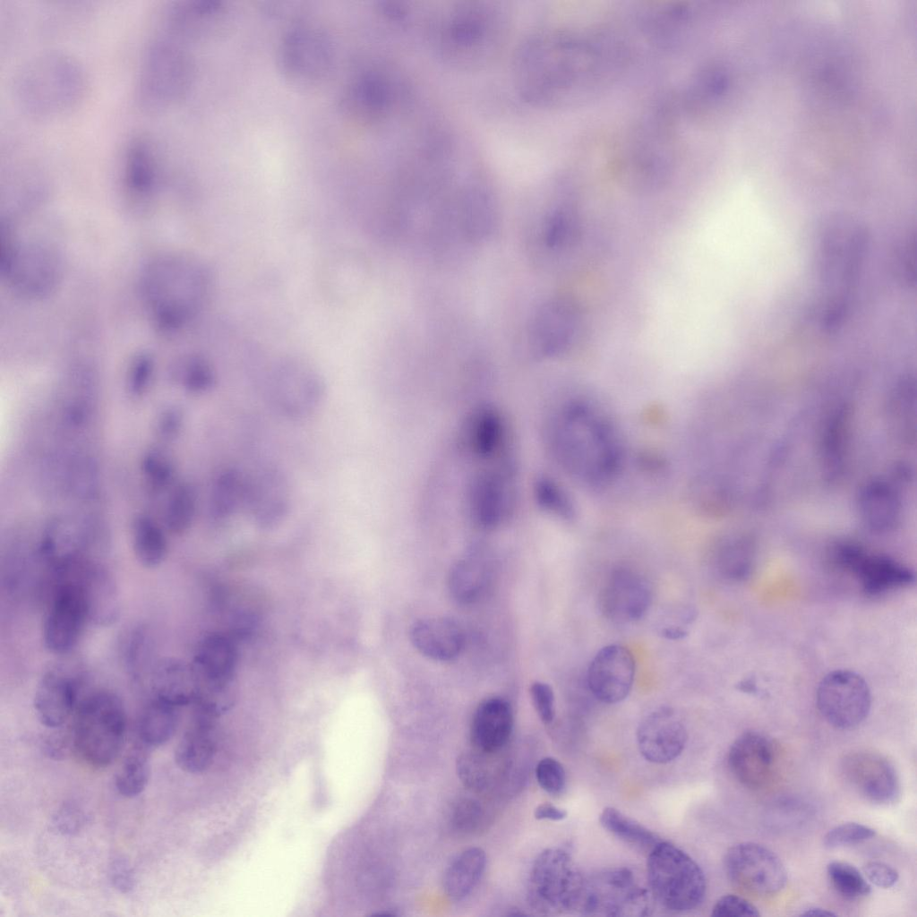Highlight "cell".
I'll return each instance as SVG.
<instances>
[{
    "mask_svg": "<svg viewBox=\"0 0 917 917\" xmlns=\"http://www.w3.org/2000/svg\"><path fill=\"white\" fill-rule=\"evenodd\" d=\"M548 444L559 464L578 479L604 485L622 463V447L611 422L582 401L562 406L548 425Z\"/></svg>",
    "mask_w": 917,
    "mask_h": 917,
    "instance_id": "6da1fadb",
    "label": "cell"
},
{
    "mask_svg": "<svg viewBox=\"0 0 917 917\" xmlns=\"http://www.w3.org/2000/svg\"><path fill=\"white\" fill-rule=\"evenodd\" d=\"M433 39L440 56L461 69L489 64L503 48L509 33L507 10L493 2H460L437 17Z\"/></svg>",
    "mask_w": 917,
    "mask_h": 917,
    "instance_id": "7a4b0ae2",
    "label": "cell"
},
{
    "mask_svg": "<svg viewBox=\"0 0 917 917\" xmlns=\"http://www.w3.org/2000/svg\"><path fill=\"white\" fill-rule=\"evenodd\" d=\"M210 283L209 270L197 259L166 254L145 267L141 290L157 323L173 330L195 318L207 301Z\"/></svg>",
    "mask_w": 917,
    "mask_h": 917,
    "instance_id": "3957f363",
    "label": "cell"
},
{
    "mask_svg": "<svg viewBox=\"0 0 917 917\" xmlns=\"http://www.w3.org/2000/svg\"><path fill=\"white\" fill-rule=\"evenodd\" d=\"M87 77L81 64L70 54L48 49L28 58L13 81L14 100L35 117H53L75 107L83 99Z\"/></svg>",
    "mask_w": 917,
    "mask_h": 917,
    "instance_id": "277c9868",
    "label": "cell"
},
{
    "mask_svg": "<svg viewBox=\"0 0 917 917\" xmlns=\"http://www.w3.org/2000/svg\"><path fill=\"white\" fill-rule=\"evenodd\" d=\"M866 240V232L858 221L843 215L828 219L820 233L818 267L827 291L822 310V321L827 325L836 326L844 315L863 262Z\"/></svg>",
    "mask_w": 917,
    "mask_h": 917,
    "instance_id": "5b68a950",
    "label": "cell"
},
{
    "mask_svg": "<svg viewBox=\"0 0 917 917\" xmlns=\"http://www.w3.org/2000/svg\"><path fill=\"white\" fill-rule=\"evenodd\" d=\"M185 43L163 32L146 47L135 83V99L146 112L166 110L192 86L194 65Z\"/></svg>",
    "mask_w": 917,
    "mask_h": 917,
    "instance_id": "8992f818",
    "label": "cell"
},
{
    "mask_svg": "<svg viewBox=\"0 0 917 917\" xmlns=\"http://www.w3.org/2000/svg\"><path fill=\"white\" fill-rule=\"evenodd\" d=\"M126 727V713L120 698L108 690L94 692L77 709L73 747L87 764L107 767L120 754Z\"/></svg>",
    "mask_w": 917,
    "mask_h": 917,
    "instance_id": "52a82bcc",
    "label": "cell"
},
{
    "mask_svg": "<svg viewBox=\"0 0 917 917\" xmlns=\"http://www.w3.org/2000/svg\"><path fill=\"white\" fill-rule=\"evenodd\" d=\"M647 874L651 894L670 911L693 910L705 897L703 870L690 855L669 842L661 841L647 853Z\"/></svg>",
    "mask_w": 917,
    "mask_h": 917,
    "instance_id": "ba28073f",
    "label": "cell"
},
{
    "mask_svg": "<svg viewBox=\"0 0 917 917\" xmlns=\"http://www.w3.org/2000/svg\"><path fill=\"white\" fill-rule=\"evenodd\" d=\"M331 36L321 26L299 21L280 37L276 51L279 73L290 83L312 86L329 77L335 64Z\"/></svg>",
    "mask_w": 917,
    "mask_h": 917,
    "instance_id": "9c48e42d",
    "label": "cell"
},
{
    "mask_svg": "<svg viewBox=\"0 0 917 917\" xmlns=\"http://www.w3.org/2000/svg\"><path fill=\"white\" fill-rule=\"evenodd\" d=\"M584 880L567 851L546 849L532 866L528 901L534 909L543 913L577 910Z\"/></svg>",
    "mask_w": 917,
    "mask_h": 917,
    "instance_id": "30bf717a",
    "label": "cell"
},
{
    "mask_svg": "<svg viewBox=\"0 0 917 917\" xmlns=\"http://www.w3.org/2000/svg\"><path fill=\"white\" fill-rule=\"evenodd\" d=\"M467 486V510L479 528L492 530L512 515L515 505V466L511 455L484 463Z\"/></svg>",
    "mask_w": 917,
    "mask_h": 917,
    "instance_id": "8fae6325",
    "label": "cell"
},
{
    "mask_svg": "<svg viewBox=\"0 0 917 917\" xmlns=\"http://www.w3.org/2000/svg\"><path fill=\"white\" fill-rule=\"evenodd\" d=\"M577 910L591 916H646L651 897L630 870L615 868L585 878Z\"/></svg>",
    "mask_w": 917,
    "mask_h": 917,
    "instance_id": "7c38bea8",
    "label": "cell"
},
{
    "mask_svg": "<svg viewBox=\"0 0 917 917\" xmlns=\"http://www.w3.org/2000/svg\"><path fill=\"white\" fill-rule=\"evenodd\" d=\"M2 268L7 280L22 296L41 297L54 290L62 276V260L50 245L8 243Z\"/></svg>",
    "mask_w": 917,
    "mask_h": 917,
    "instance_id": "4fadbf2b",
    "label": "cell"
},
{
    "mask_svg": "<svg viewBox=\"0 0 917 917\" xmlns=\"http://www.w3.org/2000/svg\"><path fill=\"white\" fill-rule=\"evenodd\" d=\"M817 707L832 726L847 730L861 724L871 707L870 690L866 681L849 670H836L819 682Z\"/></svg>",
    "mask_w": 917,
    "mask_h": 917,
    "instance_id": "5bb4252c",
    "label": "cell"
},
{
    "mask_svg": "<svg viewBox=\"0 0 917 917\" xmlns=\"http://www.w3.org/2000/svg\"><path fill=\"white\" fill-rule=\"evenodd\" d=\"M724 868L734 887L758 896L776 894L787 881V873L779 857L753 842L739 843L729 848L724 858Z\"/></svg>",
    "mask_w": 917,
    "mask_h": 917,
    "instance_id": "9a60e30c",
    "label": "cell"
},
{
    "mask_svg": "<svg viewBox=\"0 0 917 917\" xmlns=\"http://www.w3.org/2000/svg\"><path fill=\"white\" fill-rule=\"evenodd\" d=\"M398 86L389 73L368 70L355 76L339 100L340 114L349 122L366 125L384 120L392 111Z\"/></svg>",
    "mask_w": 917,
    "mask_h": 917,
    "instance_id": "2e32d148",
    "label": "cell"
},
{
    "mask_svg": "<svg viewBox=\"0 0 917 917\" xmlns=\"http://www.w3.org/2000/svg\"><path fill=\"white\" fill-rule=\"evenodd\" d=\"M57 578L58 583L45 617L42 635L48 651L63 655L76 646L90 621L78 584L69 578Z\"/></svg>",
    "mask_w": 917,
    "mask_h": 917,
    "instance_id": "e0dca14e",
    "label": "cell"
},
{
    "mask_svg": "<svg viewBox=\"0 0 917 917\" xmlns=\"http://www.w3.org/2000/svg\"><path fill=\"white\" fill-rule=\"evenodd\" d=\"M271 396L282 415L302 418L323 402L325 384L311 366L296 360L284 361L273 372Z\"/></svg>",
    "mask_w": 917,
    "mask_h": 917,
    "instance_id": "ac0fdd59",
    "label": "cell"
},
{
    "mask_svg": "<svg viewBox=\"0 0 917 917\" xmlns=\"http://www.w3.org/2000/svg\"><path fill=\"white\" fill-rule=\"evenodd\" d=\"M581 314L575 302L557 296L544 303L530 323L528 341L535 355L554 357L563 354L579 330Z\"/></svg>",
    "mask_w": 917,
    "mask_h": 917,
    "instance_id": "d6986e66",
    "label": "cell"
},
{
    "mask_svg": "<svg viewBox=\"0 0 917 917\" xmlns=\"http://www.w3.org/2000/svg\"><path fill=\"white\" fill-rule=\"evenodd\" d=\"M651 603L652 589L648 580L638 571L624 566L610 572L598 597L602 614L618 623L642 619Z\"/></svg>",
    "mask_w": 917,
    "mask_h": 917,
    "instance_id": "ffe728a7",
    "label": "cell"
},
{
    "mask_svg": "<svg viewBox=\"0 0 917 917\" xmlns=\"http://www.w3.org/2000/svg\"><path fill=\"white\" fill-rule=\"evenodd\" d=\"M635 660L624 646L610 644L591 660L587 673L590 692L604 704H616L630 694L635 677Z\"/></svg>",
    "mask_w": 917,
    "mask_h": 917,
    "instance_id": "44dd1931",
    "label": "cell"
},
{
    "mask_svg": "<svg viewBox=\"0 0 917 917\" xmlns=\"http://www.w3.org/2000/svg\"><path fill=\"white\" fill-rule=\"evenodd\" d=\"M57 578H69L78 584L90 623L107 627L119 619V590L113 575L104 566L95 561H87L61 572Z\"/></svg>",
    "mask_w": 917,
    "mask_h": 917,
    "instance_id": "7402d4cb",
    "label": "cell"
},
{
    "mask_svg": "<svg viewBox=\"0 0 917 917\" xmlns=\"http://www.w3.org/2000/svg\"><path fill=\"white\" fill-rule=\"evenodd\" d=\"M289 487L286 475L272 466L246 478L244 508L258 527L272 528L287 517L291 503Z\"/></svg>",
    "mask_w": 917,
    "mask_h": 917,
    "instance_id": "603a6c76",
    "label": "cell"
},
{
    "mask_svg": "<svg viewBox=\"0 0 917 917\" xmlns=\"http://www.w3.org/2000/svg\"><path fill=\"white\" fill-rule=\"evenodd\" d=\"M843 774L851 786L866 800L877 804L895 802L900 782L894 766L883 756L860 751L845 757Z\"/></svg>",
    "mask_w": 917,
    "mask_h": 917,
    "instance_id": "cb8c5ba5",
    "label": "cell"
},
{
    "mask_svg": "<svg viewBox=\"0 0 917 917\" xmlns=\"http://www.w3.org/2000/svg\"><path fill=\"white\" fill-rule=\"evenodd\" d=\"M221 0H177L166 8L164 32L185 43L216 36L228 21Z\"/></svg>",
    "mask_w": 917,
    "mask_h": 917,
    "instance_id": "d4e9b609",
    "label": "cell"
},
{
    "mask_svg": "<svg viewBox=\"0 0 917 917\" xmlns=\"http://www.w3.org/2000/svg\"><path fill=\"white\" fill-rule=\"evenodd\" d=\"M688 741V732L677 712L660 707L647 714L637 729L640 754L649 762L665 764L678 758Z\"/></svg>",
    "mask_w": 917,
    "mask_h": 917,
    "instance_id": "484cf974",
    "label": "cell"
},
{
    "mask_svg": "<svg viewBox=\"0 0 917 917\" xmlns=\"http://www.w3.org/2000/svg\"><path fill=\"white\" fill-rule=\"evenodd\" d=\"M776 758V749L767 735L748 731L731 745L727 763L733 776L750 789L762 787L770 779Z\"/></svg>",
    "mask_w": 917,
    "mask_h": 917,
    "instance_id": "4316f807",
    "label": "cell"
},
{
    "mask_svg": "<svg viewBox=\"0 0 917 917\" xmlns=\"http://www.w3.org/2000/svg\"><path fill=\"white\" fill-rule=\"evenodd\" d=\"M77 697L75 677L61 665L51 667L39 681L33 698L39 721L47 728L61 727L72 715Z\"/></svg>",
    "mask_w": 917,
    "mask_h": 917,
    "instance_id": "83f0119b",
    "label": "cell"
},
{
    "mask_svg": "<svg viewBox=\"0 0 917 917\" xmlns=\"http://www.w3.org/2000/svg\"><path fill=\"white\" fill-rule=\"evenodd\" d=\"M119 165L122 185L129 195L143 200L155 193L160 182V165L148 136H131L124 146Z\"/></svg>",
    "mask_w": 917,
    "mask_h": 917,
    "instance_id": "f1b7e54d",
    "label": "cell"
},
{
    "mask_svg": "<svg viewBox=\"0 0 917 917\" xmlns=\"http://www.w3.org/2000/svg\"><path fill=\"white\" fill-rule=\"evenodd\" d=\"M467 453L481 463L498 460L510 453L505 421L497 408L482 405L466 421L462 436Z\"/></svg>",
    "mask_w": 917,
    "mask_h": 917,
    "instance_id": "f546056e",
    "label": "cell"
},
{
    "mask_svg": "<svg viewBox=\"0 0 917 917\" xmlns=\"http://www.w3.org/2000/svg\"><path fill=\"white\" fill-rule=\"evenodd\" d=\"M513 728L510 705L501 698H490L479 704L470 726V739L480 751L492 753L509 741Z\"/></svg>",
    "mask_w": 917,
    "mask_h": 917,
    "instance_id": "4dcf8cb0",
    "label": "cell"
},
{
    "mask_svg": "<svg viewBox=\"0 0 917 917\" xmlns=\"http://www.w3.org/2000/svg\"><path fill=\"white\" fill-rule=\"evenodd\" d=\"M410 638L424 656L436 661L456 658L464 646V634L458 624L445 617L422 619L412 626Z\"/></svg>",
    "mask_w": 917,
    "mask_h": 917,
    "instance_id": "1f68e13d",
    "label": "cell"
},
{
    "mask_svg": "<svg viewBox=\"0 0 917 917\" xmlns=\"http://www.w3.org/2000/svg\"><path fill=\"white\" fill-rule=\"evenodd\" d=\"M153 698L177 707L195 701L198 692L193 667L171 657L157 660L150 679Z\"/></svg>",
    "mask_w": 917,
    "mask_h": 917,
    "instance_id": "d6a6232c",
    "label": "cell"
},
{
    "mask_svg": "<svg viewBox=\"0 0 917 917\" xmlns=\"http://www.w3.org/2000/svg\"><path fill=\"white\" fill-rule=\"evenodd\" d=\"M851 574L855 576L863 592L869 596H879L909 586L915 579L913 571L908 567L887 556L868 554L865 551Z\"/></svg>",
    "mask_w": 917,
    "mask_h": 917,
    "instance_id": "836d02e7",
    "label": "cell"
},
{
    "mask_svg": "<svg viewBox=\"0 0 917 917\" xmlns=\"http://www.w3.org/2000/svg\"><path fill=\"white\" fill-rule=\"evenodd\" d=\"M212 716L197 711V716L175 750V761L182 770L197 774L205 771L216 753Z\"/></svg>",
    "mask_w": 917,
    "mask_h": 917,
    "instance_id": "e575fe53",
    "label": "cell"
},
{
    "mask_svg": "<svg viewBox=\"0 0 917 917\" xmlns=\"http://www.w3.org/2000/svg\"><path fill=\"white\" fill-rule=\"evenodd\" d=\"M235 649L221 636H210L201 643L193 663L199 684L218 686L229 677L235 664Z\"/></svg>",
    "mask_w": 917,
    "mask_h": 917,
    "instance_id": "d590c367",
    "label": "cell"
},
{
    "mask_svg": "<svg viewBox=\"0 0 917 917\" xmlns=\"http://www.w3.org/2000/svg\"><path fill=\"white\" fill-rule=\"evenodd\" d=\"M486 865L484 852L471 847L458 854L447 867L443 876L446 895L455 901L467 897L479 882Z\"/></svg>",
    "mask_w": 917,
    "mask_h": 917,
    "instance_id": "8d00e7d4",
    "label": "cell"
},
{
    "mask_svg": "<svg viewBox=\"0 0 917 917\" xmlns=\"http://www.w3.org/2000/svg\"><path fill=\"white\" fill-rule=\"evenodd\" d=\"M177 707L152 698L144 707L138 725L140 742L155 748L167 742L175 734L179 722Z\"/></svg>",
    "mask_w": 917,
    "mask_h": 917,
    "instance_id": "74e56055",
    "label": "cell"
},
{
    "mask_svg": "<svg viewBox=\"0 0 917 917\" xmlns=\"http://www.w3.org/2000/svg\"><path fill=\"white\" fill-rule=\"evenodd\" d=\"M246 478L236 468L221 470L212 485L210 510L214 519H229L244 507Z\"/></svg>",
    "mask_w": 917,
    "mask_h": 917,
    "instance_id": "f35d334b",
    "label": "cell"
},
{
    "mask_svg": "<svg viewBox=\"0 0 917 917\" xmlns=\"http://www.w3.org/2000/svg\"><path fill=\"white\" fill-rule=\"evenodd\" d=\"M599 821L609 833L647 853L662 841L656 834L613 807L602 810Z\"/></svg>",
    "mask_w": 917,
    "mask_h": 917,
    "instance_id": "ab89813d",
    "label": "cell"
},
{
    "mask_svg": "<svg viewBox=\"0 0 917 917\" xmlns=\"http://www.w3.org/2000/svg\"><path fill=\"white\" fill-rule=\"evenodd\" d=\"M133 548L142 566L156 568L167 556V542L161 528L152 519L139 517L133 527Z\"/></svg>",
    "mask_w": 917,
    "mask_h": 917,
    "instance_id": "60d3db41",
    "label": "cell"
},
{
    "mask_svg": "<svg viewBox=\"0 0 917 917\" xmlns=\"http://www.w3.org/2000/svg\"><path fill=\"white\" fill-rule=\"evenodd\" d=\"M486 568L477 554L459 560L450 574V590L455 599L469 603L477 598L486 581Z\"/></svg>",
    "mask_w": 917,
    "mask_h": 917,
    "instance_id": "b9f144b4",
    "label": "cell"
},
{
    "mask_svg": "<svg viewBox=\"0 0 917 917\" xmlns=\"http://www.w3.org/2000/svg\"><path fill=\"white\" fill-rule=\"evenodd\" d=\"M123 656L133 681L141 683L144 679H150L157 660L154 658L153 638L146 628L137 627L129 633Z\"/></svg>",
    "mask_w": 917,
    "mask_h": 917,
    "instance_id": "7bdbcfd3",
    "label": "cell"
},
{
    "mask_svg": "<svg viewBox=\"0 0 917 917\" xmlns=\"http://www.w3.org/2000/svg\"><path fill=\"white\" fill-rule=\"evenodd\" d=\"M148 749L140 742L124 758L115 778L116 788L122 796H138L148 785L150 776Z\"/></svg>",
    "mask_w": 917,
    "mask_h": 917,
    "instance_id": "ee69618b",
    "label": "cell"
},
{
    "mask_svg": "<svg viewBox=\"0 0 917 917\" xmlns=\"http://www.w3.org/2000/svg\"><path fill=\"white\" fill-rule=\"evenodd\" d=\"M828 879L835 890L847 899L868 896L870 885L853 865L834 861L827 866Z\"/></svg>",
    "mask_w": 917,
    "mask_h": 917,
    "instance_id": "f6af8a7d",
    "label": "cell"
},
{
    "mask_svg": "<svg viewBox=\"0 0 917 917\" xmlns=\"http://www.w3.org/2000/svg\"><path fill=\"white\" fill-rule=\"evenodd\" d=\"M196 493L193 487L182 484L173 492L167 510V525L176 534L186 531L196 513Z\"/></svg>",
    "mask_w": 917,
    "mask_h": 917,
    "instance_id": "bcb514c9",
    "label": "cell"
},
{
    "mask_svg": "<svg viewBox=\"0 0 917 917\" xmlns=\"http://www.w3.org/2000/svg\"><path fill=\"white\" fill-rule=\"evenodd\" d=\"M718 574L726 580L741 582L751 575L753 560L749 549L739 544L723 546L716 555Z\"/></svg>",
    "mask_w": 917,
    "mask_h": 917,
    "instance_id": "7dc6e473",
    "label": "cell"
},
{
    "mask_svg": "<svg viewBox=\"0 0 917 917\" xmlns=\"http://www.w3.org/2000/svg\"><path fill=\"white\" fill-rule=\"evenodd\" d=\"M534 495L538 506L547 513L562 520H569L574 517L572 502L561 486L551 478H538L534 486Z\"/></svg>",
    "mask_w": 917,
    "mask_h": 917,
    "instance_id": "c3c4849f",
    "label": "cell"
},
{
    "mask_svg": "<svg viewBox=\"0 0 917 917\" xmlns=\"http://www.w3.org/2000/svg\"><path fill=\"white\" fill-rule=\"evenodd\" d=\"M142 471L148 487L152 492H159L170 484L174 467L163 452L152 450L143 459Z\"/></svg>",
    "mask_w": 917,
    "mask_h": 917,
    "instance_id": "681fc988",
    "label": "cell"
},
{
    "mask_svg": "<svg viewBox=\"0 0 917 917\" xmlns=\"http://www.w3.org/2000/svg\"><path fill=\"white\" fill-rule=\"evenodd\" d=\"M876 831L865 825L848 822L830 829L823 839L824 846L829 849L856 844L872 838Z\"/></svg>",
    "mask_w": 917,
    "mask_h": 917,
    "instance_id": "f907efd6",
    "label": "cell"
},
{
    "mask_svg": "<svg viewBox=\"0 0 917 917\" xmlns=\"http://www.w3.org/2000/svg\"><path fill=\"white\" fill-rule=\"evenodd\" d=\"M536 778L546 793L558 795L566 786V773L562 765L555 758H542L536 767Z\"/></svg>",
    "mask_w": 917,
    "mask_h": 917,
    "instance_id": "816d5d0a",
    "label": "cell"
},
{
    "mask_svg": "<svg viewBox=\"0 0 917 917\" xmlns=\"http://www.w3.org/2000/svg\"><path fill=\"white\" fill-rule=\"evenodd\" d=\"M84 810L76 803L66 802L51 818V827L57 834L72 836L81 831L87 822Z\"/></svg>",
    "mask_w": 917,
    "mask_h": 917,
    "instance_id": "f5cc1de1",
    "label": "cell"
},
{
    "mask_svg": "<svg viewBox=\"0 0 917 917\" xmlns=\"http://www.w3.org/2000/svg\"><path fill=\"white\" fill-rule=\"evenodd\" d=\"M183 381L189 391L202 393L213 386L215 374L208 362L193 358L188 361L184 368Z\"/></svg>",
    "mask_w": 917,
    "mask_h": 917,
    "instance_id": "db71d44e",
    "label": "cell"
},
{
    "mask_svg": "<svg viewBox=\"0 0 917 917\" xmlns=\"http://www.w3.org/2000/svg\"><path fill=\"white\" fill-rule=\"evenodd\" d=\"M711 915L715 917H757L758 908L747 899L736 895H724L714 904Z\"/></svg>",
    "mask_w": 917,
    "mask_h": 917,
    "instance_id": "11a10c76",
    "label": "cell"
},
{
    "mask_svg": "<svg viewBox=\"0 0 917 917\" xmlns=\"http://www.w3.org/2000/svg\"><path fill=\"white\" fill-rule=\"evenodd\" d=\"M530 696L536 712L541 721L550 724L554 718V694L552 687L543 681H535L530 687Z\"/></svg>",
    "mask_w": 917,
    "mask_h": 917,
    "instance_id": "9f6ffc18",
    "label": "cell"
},
{
    "mask_svg": "<svg viewBox=\"0 0 917 917\" xmlns=\"http://www.w3.org/2000/svg\"><path fill=\"white\" fill-rule=\"evenodd\" d=\"M482 818V809L473 800H463L454 808L452 813V824L461 832L474 830Z\"/></svg>",
    "mask_w": 917,
    "mask_h": 917,
    "instance_id": "6f0895ef",
    "label": "cell"
},
{
    "mask_svg": "<svg viewBox=\"0 0 917 917\" xmlns=\"http://www.w3.org/2000/svg\"><path fill=\"white\" fill-rule=\"evenodd\" d=\"M109 879L115 889L128 894L134 889L135 876L130 862L121 857H115L109 864Z\"/></svg>",
    "mask_w": 917,
    "mask_h": 917,
    "instance_id": "680465c9",
    "label": "cell"
},
{
    "mask_svg": "<svg viewBox=\"0 0 917 917\" xmlns=\"http://www.w3.org/2000/svg\"><path fill=\"white\" fill-rule=\"evenodd\" d=\"M458 774L465 785L480 789L485 781L484 770L478 758L465 754L458 760Z\"/></svg>",
    "mask_w": 917,
    "mask_h": 917,
    "instance_id": "91938a15",
    "label": "cell"
},
{
    "mask_svg": "<svg viewBox=\"0 0 917 917\" xmlns=\"http://www.w3.org/2000/svg\"><path fill=\"white\" fill-rule=\"evenodd\" d=\"M865 877L881 888L893 887L899 878L896 870L881 861H870L863 866Z\"/></svg>",
    "mask_w": 917,
    "mask_h": 917,
    "instance_id": "94428289",
    "label": "cell"
},
{
    "mask_svg": "<svg viewBox=\"0 0 917 917\" xmlns=\"http://www.w3.org/2000/svg\"><path fill=\"white\" fill-rule=\"evenodd\" d=\"M151 371L152 365L148 358H141L135 363L129 381L132 393L141 395L145 391L150 381Z\"/></svg>",
    "mask_w": 917,
    "mask_h": 917,
    "instance_id": "6125c7cd",
    "label": "cell"
},
{
    "mask_svg": "<svg viewBox=\"0 0 917 917\" xmlns=\"http://www.w3.org/2000/svg\"><path fill=\"white\" fill-rule=\"evenodd\" d=\"M182 423V414L176 409H168L160 417L159 423V433L164 438H172L181 429Z\"/></svg>",
    "mask_w": 917,
    "mask_h": 917,
    "instance_id": "be15d7a7",
    "label": "cell"
},
{
    "mask_svg": "<svg viewBox=\"0 0 917 917\" xmlns=\"http://www.w3.org/2000/svg\"><path fill=\"white\" fill-rule=\"evenodd\" d=\"M534 815L539 820L560 821L567 817V811L552 803L544 802L536 808Z\"/></svg>",
    "mask_w": 917,
    "mask_h": 917,
    "instance_id": "e7e4bbea",
    "label": "cell"
},
{
    "mask_svg": "<svg viewBox=\"0 0 917 917\" xmlns=\"http://www.w3.org/2000/svg\"><path fill=\"white\" fill-rule=\"evenodd\" d=\"M659 635L668 640H681L689 635V630L676 624L666 625L659 630Z\"/></svg>",
    "mask_w": 917,
    "mask_h": 917,
    "instance_id": "03108f58",
    "label": "cell"
},
{
    "mask_svg": "<svg viewBox=\"0 0 917 917\" xmlns=\"http://www.w3.org/2000/svg\"><path fill=\"white\" fill-rule=\"evenodd\" d=\"M800 915L801 916H836V913L820 907H810Z\"/></svg>",
    "mask_w": 917,
    "mask_h": 917,
    "instance_id": "003e7915",
    "label": "cell"
}]
</instances>
